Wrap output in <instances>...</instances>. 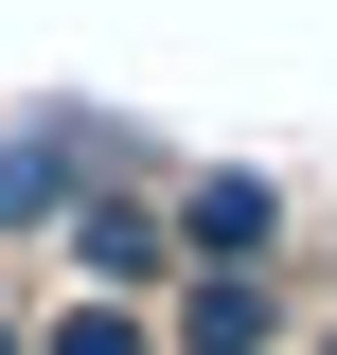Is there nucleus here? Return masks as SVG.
Wrapping results in <instances>:
<instances>
[{
	"label": "nucleus",
	"mask_w": 337,
	"mask_h": 355,
	"mask_svg": "<svg viewBox=\"0 0 337 355\" xmlns=\"http://www.w3.org/2000/svg\"><path fill=\"white\" fill-rule=\"evenodd\" d=\"M266 231H284V214H266V178H213V196H196V249H213V266H249Z\"/></svg>",
	"instance_id": "1"
},
{
	"label": "nucleus",
	"mask_w": 337,
	"mask_h": 355,
	"mask_svg": "<svg viewBox=\"0 0 337 355\" xmlns=\"http://www.w3.org/2000/svg\"><path fill=\"white\" fill-rule=\"evenodd\" d=\"M71 249L107 266V284H142V266H160V231H142V214H107V196H89V214H71Z\"/></svg>",
	"instance_id": "2"
},
{
	"label": "nucleus",
	"mask_w": 337,
	"mask_h": 355,
	"mask_svg": "<svg viewBox=\"0 0 337 355\" xmlns=\"http://www.w3.org/2000/svg\"><path fill=\"white\" fill-rule=\"evenodd\" d=\"M178 338H196V355H249V338H266V284H213V302L178 320Z\"/></svg>",
	"instance_id": "3"
},
{
	"label": "nucleus",
	"mask_w": 337,
	"mask_h": 355,
	"mask_svg": "<svg viewBox=\"0 0 337 355\" xmlns=\"http://www.w3.org/2000/svg\"><path fill=\"white\" fill-rule=\"evenodd\" d=\"M53 355H142V320H125V302H89V320H71Z\"/></svg>",
	"instance_id": "4"
},
{
	"label": "nucleus",
	"mask_w": 337,
	"mask_h": 355,
	"mask_svg": "<svg viewBox=\"0 0 337 355\" xmlns=\"http://www.w3.org/2000/svg\"><path fill=\"white\" fill-rule=\"evenodd\" d=\"M0 355H18V338H0Z\"/></svg>",
	"instance_id": "5"
}]
</instances>
